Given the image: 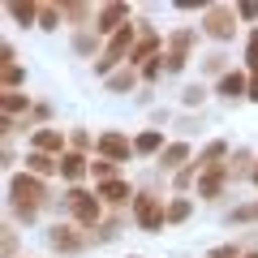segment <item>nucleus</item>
Instances as JSON below:
<instances>
[{"label":"nucleus","instance_id":"1","mask_svg":"<svg viewBox=\"0 0 258 258\" xmlns=\"http://www.w3.org/2000/svg\"><path fill=\"white\" fill-rule=\"evenodd\" d=\"M5 194H9V220L13 224H39V215L52 207V185L47 181H39V176H30V172H13L9 176V185H5Z\"/></svg>","mask_w":258,"mask_h":258},{"label":"nucleus","instance_id":"2","mask_svg":"<svg viewBox=\"0 0 258 258\" xmlns=\"http://www.w3.org/2000/svg\"><path fill=\"white\" fill-rule=\"evenodd\" d=\"M47 211H56V220H74L78 228H86V232H95L108 220V207H103L91 189H82V185H64V194H56Z\"/></svg>","mask_w":258,"mask_h":258},{"label":"nucleus","instance_id":"3","mask_svg":"<svg viewBox=\"0 0 258 258\" xmlns=\"http://www.w3.org/2000/svg\"><path fill=\"white\" fill-rule=\"evenodd\" d=\"M198 35H203L198 26H176L172 35H168V43H164V74L168 78L185 74V64L194 60V43H198Z\"/></svg>","mask_w":258,"mask_h":258},{"label":"nucleus","instance_id":"4","mask_svg":"<svg viewBox=\"0 0 258 258\" xmlns=\"http://www.w3.org/2000/svg\"><path fill=\"white\" fill-rule=\"evenodd\" d=\"M47 245H52L56 254L74 258V254H86V249L95 245V237H91L86 228H78L74 220H56L52 228H47Z\"/></svg>","mask_w":258,"mask_h":258},{"label":"nucleus","instance_id":"5","mask_svg":"<svg viewBox=\"0 0 258 258\" xmlns=\"http://www.w3.org/2000/svg\"><path fill=\"white\" fill-rule=\"evenodd\" d=\"M168 198L164 194H151V189H138V198H134V207H129V215H134V224H138L142 232H159L168 228Z\"/></svg>","mask_w":258,"mask_h":258},{"label":"nucleus","instance_id":"6","mask_svg":"<svg viewBox=\"0 0 258 258\" xmlns=\"http://www.w3.org/2000/svg\"><path fill=\"white\" fill-rule=\"evenodd\" d=\"M237 26H241V22H237V9H232V5H220V0H215L211 9L198 18V30H203L211 43H232Z\"/></svg>","mask_w":258,"mask_h":258},{"label":"nucleus","instance_id":"7","mask_svg":"<svg viewBox=\"0 0 258 258\" xmlns=\"http://www.w3.org/2000/svg\"><path fill=\"white\" fill-rule=\"evenodd\" d=\"M125 26H134V9H129L125 0H108V5H99V13H95V30H99L103 43H108L112 35H120Z\"/></svg>","mask_w":258,"mask_h":258},{"label":"nucleus","instance_id":"8","mask_svg":"<svg viewBox=\"0 0 258 258\" xmlns=\"http://www.w3.org/2000/svg\"><path fill=\"white\" fill-rule=\"evenodd\" d=\"M189 164H194V147H189L185 138H172L164 151H159V159H155V172H159V176H176L181 168H189Z\"/></svg>","mask_w":258,"mask_h":258},{"label":"nucleus","instance_id":"9","mask_svg":"<svg viewBox=\"0 0 258 258\" xmlns=\"http://www.w3.org/2000/svg\"><path fill=\"white\" fill-rule=\"evenodd\" d=\"M95 155H99V159H112V164H129V159H134V138L120 134V129H103Z\"/></svg>","mask_w":258,"mask_h":258},{"label":"nucleus","instance_id":"10","mask_svg":"<svg viewBox=\"0 0 258 258\" xmlns=\"http://www.w3.org/2000/svg\"><path fill=\"white\" fill-rule=\"evenodd\" d=\"M95 198H99L108 211H125V207H134V198H138V189L125 181V176H116V181H103L95 185Z\"/></svg>","mask_w":258,"mask_h":258},{"label":"nucleus","instance_id":"11","mask_svg":"<svg viewBox=\"0 0 258 258\" xmlns=\"http://www.w3.org/2000/svg\"><path fill=\"white\" fill-rule=\"evenodd\" d=\"M26 151H43V155H56V159H60L64 151H69V129H56V125L35 129L30 142H26Z\"/></svg>","mask_w":258,"mask_h":258},{"label":"nucleus","instance_id":"12","mask_svg":"<svg viewBox=\"0 0 258 258\" xmlns=\"http://www.w3.org/2000/svg\"><path fill=\"white\" fill-rule=\"evenodd\" d=\"M228 172H224V168H211V172H203L198 176V185H194V194H198V198H203V203H220L224 194H228Z\"/></svg>","mask_w":258,"mask_h":258},{"label":"nucleus","instance_id":"13","mask_svg":"<svg viewBox=\"0 0 258 258\" xmlns=\"http://www.w3.org/2000/svg\"><path fill=\"white\" fill-rule=\"evenodd\" d=\"M254 164H258V151L232 147V155H228V164H224V172H228V181L237 185V181H249V176H254Z\"/></svg>","mask_w":258,"mask_h":258},{"label":"nucleus","instance_id":"14","mask_svg":"<svg viewBox=\"0 0 258 258\" xmlns=\"http://www.w3.org/2000/svg\"><path fill=\"white\" fill-rule=\"evenodd\" d=\"M60 13H64V26H69V30H91L99 9L86 5V0H60Z\"/></svg>","mask_w":258,"mask_h":258},{"label":"nucleus","instance_id":"15","mask_svg":"<svg viewBox=\"0 0 258 258\" xmlns=\"http://www.w3.org/2000/svg\"><path fill=\"white\" fill-rule=\"evenodd\" d=\"M91 159H95V155L64 151V155H60V181H64V185H82L86 176H91Z\"/></svg>","mask_w":258,"mask_h":258},{"label":"nucleus","instance_id":"16","mask_svg":"<svg viewBox=\"0 0 258 258\" xmlns=\"http://www.w3.org/2000/svg\"><path fill=\"white\" fill-rule=\"evenodd\" d=\"M215 95H220V99H228V103L249 99V74H245V69H232V74H224L220 82H215Z\"/></svg>","mask_w":258,"mask_h":258},{"label":"nucleus","instance_id":"17","mask_svg":"<svg viewBox=\"0 0 258 258\" xmlns=\"http://www.w3.org/2000/svg\"><path fill=\"white\" fill-rule=\"evenodd\" d=\"M30 112H35V99H30L26 91H0V116H9V120H26Z\"/></svg>","mask_w":258,"mask_h":258},{"label":"nucleus","instance_id":"18","mask_svg":"<svg viewBox=\"0 0 258 258\" xmlns=\"http://www.w3.org/2000/svg\"><path fill=\"white\" fill-rule=\"evenodd\" d=\"M228 155H232L228 142H224V138H211L198 155H194V164H198V172H211V168H224V164H228Z\"/></svg>","mask_w":258,"mask_h":258},{"label":"nucleus","instance_id":"19","mask_svg":"<svg viewBox=\"0 0 258 258\" xmlns=\"http://www.w3.org/2000/svg\"><path fill=\"white\" fill-rule=\"evenodd\" d=\"M69 47H74V56H82V60H99V52H103V39H99V30H74V39H69Z\"/></svg>","mask_w":258,"mask_h":258},{"label":"nucleus","instance_id":"20","mask_svg":"<svg viewBox=\"0 0 258 258\" xmlns=\"http://www.w3.org/2000/svg\"><path fill=\"white\" fill-rule=\"evenodd\" d=\"M103 86H108L112 95H138V91H142V74L134 69V64H120V69H116Z\"/></svg>","mask_w":258,"mask_h":258},{"label":"nucleus","instance_id":"21","mask_svg":"<svg viewBox=\"0 0 258 258\" xmlns=\"http://www.w3.org/2000/svg\"><path fill=\"white\" fill-rule=\"evenodd\" d=\"M129 220H134V215H129V211H112V215H108V220H103V224H99V228H95V232H91V237H95V245H112V241H116V237H120V232H125V228H129Z\"/></svg>","mask_w":258,"mask_h":258},{"label":"nucleus","instance_id":"22","mask_svg":"<svg viewBox=\"0 0 258 258\" xmlns=\"http://www.w3.org/2000/svg\"><path fill=\"white\" fill-rule=\"evenodd\" d=\"M26 172L39 176V181H52V176H60V159L43 155V151H26Z\"/></svg>","mask_w":258,"mask_h":258},{"label":"nucleus","instance_id":"23","mask_svg":"<svg viewBox=\"0 0 258 258\" xmlns=\"http://www.w3.org/2000/svg\"><path fill=\"white\" fill-rule=\"evenodd\" d=\"M39 5L43 0H5V13L13 18V26H39Z\"/></svg>","mask_w":258,"mask_h":258},{"label":"nucleus","instance_id":"24","mask_svg":"<svg viewBox=\"0 0 258 258\" xmlns=\"http://www.w3.org/2000/svg\"><path fill=\"white\" fill-rule=\"evenodd\" d=\"M164 129H142V134H134V155L142 159H159V151H164Z\"/></svg>","mask_w":258,"mask_h":258},{"label":"nucleus","instance_id":"25","mask_svg":"<svg viewBox=\"0 0 258 258\" xmlns=\"http://www.w3.org/2000/svg\"><path fill=\"white\" fill-rule=\"evenodd\" d=\"M203 74L215 78V82H220L224 74H232V60H228V52H224V47H215V52L203 56Z\"/></svg>","mask_w":258,"mask_h":258},{"label":"nucleus","instance_id":"26","mask_svg":"<svg viewBox=\"0 0 258 258\" xmlns=\"http://www.w3.org/2000/svg\"><path fill=\"white\" fill-rule=\"evenodd\" d=\"M60 26H64L60 0H43V5H39V30H60Z\"/></svg>","mask_w":258,"mask_h":258},{"label":"nucleus","instance_id":"27","mask_svg":"<svg viewBox=\"0 0 258 258\" xmlns=\"http://www.w3.org/2000/svg\"><path fill=\"white\" fill-rule=\"evenodd\" d=\"M168 224H185L194 215V198H181V194H172V198H168Z\"/></svg>","mask_w":258,"mask_h":258},{"label":"nucleus","instance_id":"28","mask_svg":"<svg viewBox=\"0 0 258 258\" xmlns=\"http://www.w3.org/2000/svg\"><path fill=\"white\" fill-rule=\"evenodd\" d=\"M207 95H211V91H207L203 82H189V86H185V91H181V108H185V112H203Z\"/></svg>","mask_w":258,"mask_h":258},{"label":"nucleus","instance_id":"29","mask_svg":"<svg viewBox=\"0 0 258 258\" xmlns=\"http://www.w3.org/2000/svg\"><path fill=\"white\" fill-rule=\"evenodd\" d=\"M95 147H99V134H91V129H69V151H78V155H91Z\"/></svg>","mask_w":258,"mask_h":258},{"label":"nucleus","instance_id":"30","mask_svg":"<svg viewBox=\"0 0 258 258\" xmlns=\"http://www.w3.org/2000/svg\"><path fill=\"white\" fill-rule=\"evenodd\" d=\"M198 176H203V172H198V164H189V168H181V172L172 176V189L181 194V198H189V189H194V185H198Z\"/></svg>","mask_w":258,"mask_h":258},{"label":"nucleus","instance_id":"31","mask_svg":"<svg viewBox=\"0 0 258 258\" xmlns=\"http://www.w3.org/2000/svg\"><path fill=\"white\" fill-rule=\"evenodd\" d=\"M26 86V69L22 64H5L0 69V91H22Z\"/></svg>","mask_w":258,"mask_h":258},{"label":"nucleus","instance_id":"32","mask_svg":"<svg viewBox=\"0 0 258 258\" xmlns=\"http://www.w3.org/2000/svg\"><path fill=\"white\" fill-rule=\"evenodd\" d=\"M91 176H95V185L116 181V176H120V164H112V159H99V155H95V159H91Z\"/></svg>","mask_w":258,"mask_h":258},{"label":"nucleus","instance_id":"33","mask_svg":"<svg viewBox=\"0 0 258 258\" xmlns=\"http://www.w3.org/2000/svg\"><path fill=\"white\" fill-rule=\"evenodd\" d=\"M224 224H258V198H254V203H241V207H232V211L224 215Z\"/></svg>","mask_w":258,"mask_h":258},{"label":"nucleus","instance_id":"34","mask_svg":"<svg viewBox=\"0 0 258 258\" xmlns=\"http://www.w3.org/2000/svg\"><path fill=\"white\" fill-rule=\"evenodd\" d=\"M138 74H142V86H155L159 78H164V56H155V60H147V64L138 69Z\"/></svg>","mask_w":258,"mask_h":258},{"label":"nucleus","instance_id":"35","mask_svg":"<svg viewBox=\"0 0 258 258\" xmlns=\"http://www.w3.org/2000/svg\"><path fill=\"white\" fill-rule=\"evenodd\" d=\"M245 74H258V26L245 39Z\"/></svg>","mask_w":258,"mask_h":258},{"label":"nucleus","instance_id":"36","mask_svg":"<svg viewBox=\"0 0 258 258\" xmlns=\"http://www.w3.org/2000/svg\"><path fill=\"white\" fill-rule=\"evenodd\" d=\"M232 9H237V22L258 26V5H254V0H241V5H232Z\"/></svg>","mask_w":258,"mask_h":258},{"label":"nucleus","instance_id":"37","mask_svg":"<svg viewBox=\"0 0 258 258\" xmlns=\"http://www.w3.org/2000/svg\"><path fill=\"white\" fill-rule=\"evenodd\" d=\"M241 254H245V249H241V241H228V245H215L207 258H241Z\"/></svg>","mask_w":258,"mask_h":258},{"label":"nucleus","instance_id":"38","mask_svg":"<svg viewBox=\"0 0 258 258\" xmlns=\"http://www.w3.org/2000/svg\"><path fill=\"white\" fill-rule=\"evenodd\" d=\"M5 258H18V228H13V220L5 224Z\"/></svg>","mask_w":258,"mask_h":258},{"label":"nucleus","instance_id":"39","mask_svg":"<svg viewBox=\"0 0 258 258\" xmlns=\"http://www.w3.org/2000/svg\"><path fill=\"white\" fill-rule=\"evenodd\" d=\"M5 64H18V52H13V43H0V69Z\"/></svg>","mask_w":258,"mask_h":258},{"label":"nucleus","instance_id":"40","mask_svg":"<svg viewBox=\"0 0 258 258\" xmlns=\"http://www.w3.org/2000/svg\"><path fill=\"white\" fill-rule=\"evenodd\" d=\"M176 125H181V134H194V129L203 125V112H198V116H181V120H176Z\"/></svg>","mask_w":258,"mask_h":258},{"label":"nucleus","instance_id":"41","mask_svg":"<svg viewBox=\"0 0 258 258\" xmlns=\"http://www.w3.org/2000/svg\"><path fill=\"white\" fill-rule=\"evenodd\" d=\"M249 103H258V74H249Z\"/></svg>","mask_w":258,"mask_h":258},{"label":"nucleus","instance_id":"42","mask_svg":"<svg viewBox=\"0 0 258 258\" xmlns=\"http://www.w3.org/2000/svg\"><path fill=\"white\" fill-rule=\"evenodd\" d=\"M249 185H254V189H258V164H254V176H249Z\"/></svg>","mask_w":258,"mask_h":258},{"label":"nucleus","instance_id":"43","mask_svg":"<svg viewBox=\"0 0 258 258\" xmlns=\"http://www.w3.org/2000/svg\"><path fill=\"white\" fill-rule=\"evenodd\" d=\"M241 258H258V249H249V254H241Z\"/></svg>","mask_w":258,"mask_h":258},{"label":"nucleus","instance_id":"44","mask_svg":"<svg viewBox=\"0 0 258 258\" xmlns=\"http://www.w3.org/2000/svg\"><path fill=\"white\" fill-rule=\"evenodd\" d=\"M125 258H142V254H125Z\"/></svg>","mask_w":258,"mask_h":258},{"label":"nucleus","instance_id":"45","mask_svg":"<svg viewBox=\"0 0 258 258\" xmlns=\"http://www.w3.org/2000/svg\"><path fill=\"white\" fill-rule=\"evenodd\" d=\"M22 258H26V254H22Z\"/></svg>","mask_w":258,"mask_h":258}]
</instances>
